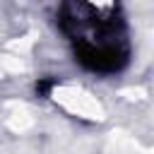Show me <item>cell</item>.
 <instances>
[{
    "mask_svg": "<svg viewBox=\"0 0 154 154\" xmlns=\"http://www.w3.org/2000/svg\"><path fill=\"white\" fill-rule=\"evenodd\" d=\"M58 24L72 41L75 60L84 70L116 75L128 65V34L113 10H101L94 0H67L60 7Z\"/></svg>",
    "mask_w": 154,
    "mask_h": 154,
    "instance_id": "1",
    "label": "cell"
}]
</instances>
